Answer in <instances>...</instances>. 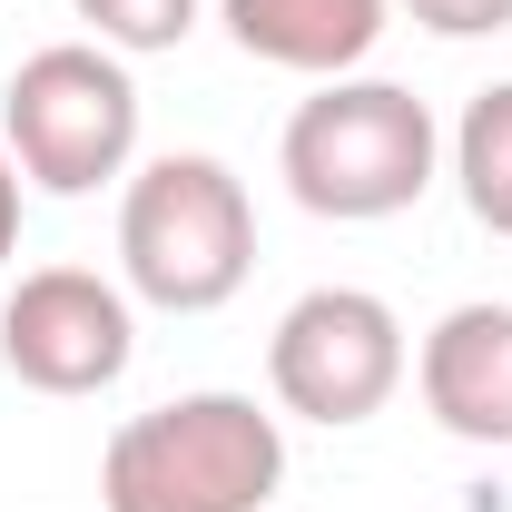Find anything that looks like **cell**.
Returning a JSON list of instances; mask_svg holds the SVG:
<instances>
[{"label": "cell", "mask_w": 512, "mask_h": 512, "mask_svg": "<svg viewBox=\"0 0 512 512\" xmlns=\"http://www.w3.org/2000/svg\"><path fill=\"white\" fill-rule=\"evenodd\" d=\"M276 483H286V424L227 384L128 414L99 453L109 512H266Z\"/></svg>", "instance_id": "obj_1"}, {"label": "cell", "mask_w": 512, "mask_h": 512, "mask_svg": "<svg viewBox=\"0 0 512 512\" xmlns=\"http://www.w3.org/2000/svg\"><path fill=\"white\" fill-rule=\"evenodd\" d=\"M276 168H286V197L306 217L375 227V217H404L434 188L444 128L404 79H316V99L276 138Z\"/></svg>", "instance_id": "obj_2"}, {"label": "cell", "mask_w": 512, "mask_h": 512, "mask_svg": "<svg viewBox=\"0 0 512 512\" xmlns=\"http://www.w3.org/2000/svg\"><path fill=\"white\" fill-rule=\"evenodd\" d=\"M256 266V207L227 158L168 148L119 188V276L158 316H217Z\"/></svg>", "instance_id": "obj_3"}, {"label": "cell", "mask_w": 512, "mask_h": 512, "mask_svg": "<svg viewBox=\"0 0 512 512\" xmlns=\"http://www.w3.org/2000/svg\"><path fill=\"white\" fill-rule=\"evenodd\" d=\"M0 148L40 197H89L138 158V79L99 40H50L0 89Z\"/></svg>", "instance_id": "obj_4"}, {"label": "cell", "mask_w": 512, "mask_h": 512, "mask_svg": "<svg viewBox=\"0 0 512 512\" xmlns=\"http://www.w3.org/2000/svg\"><path fill=\"white\" fill-rule=\"evenodd\" d=\"M404 316L384 306L375 286H306L276 335H266V384H276V404L286 414H306L325 434H345V424H365L394 404V384H404Z\"/></svg>", "instance_id": "obj_5"}, {"label": "cell", "mask_w": 512, "mask_h": 512, "mask_svg": "<svg viewBox=\"0 0 512 512\" xmlns=\"http://www.w3.org/2000/svg\"><path fill=\"white\" fill-rule=\"evenodd\" d=\"M128 355H138L128 286L89 276V266H30L0 296V365L30 394H109Z\"/></svg>", "instance_id": "obj_6"}, {"label": "cell", "mask_w": 512, "mask_h": 512, "mask_svg": "<svg viewBox=\"0 0 512 512\" xmlns=\"http://www.w3.org/2000/svg\"><path fill=\"white\" fill-rule=\"evenodd\" d=\"M414 384H424V414L453 444L503 453L512 444V306L473 296V306L434 316V335L414 345Z\"/></svg>", "instance_id": "obj_7"}, {"label": "cell", "mask_w": 512, "mask_h": 512, "mask_svg": "<svg viewBox=\"0 0 512 512\" xmlns=\"http://www.w3.org/2000/svg\"><path fill=\"white\" fill-rule=\"evenodd\" d=\"M227 40L266 69H296V79H355L375 60L394 0H217Z\"/></svg>", "instance_id": "obj_8"}, {"label": "cell", "mask_w": 512, "mask_h": 512, "mask_svg": "<svg viewBox=\"0 0 512 512\" xmlns=\"http://www.w3.org/2000/svg\"><path fill=\"white\" fill-rule=\"evenodd\" d=\"M453 188L473 207V227L512 237V79L463 99V119H453Z\"/></svg>", "instance_id": "obj_9"}, {"label": "cell", "mask_w": 512, "mask_h": 512, "mask_svg": "<svg viewBox=\"0 0 512 512\" xmlns=\"http://www.w3.org/2000/svg\"><path fill=\"white\" fill-rule=\"evenodd\" d=\"M69 10L89 20L99 50H119V60H158V50H178V40L197 30L207 0H69Z\"/></svg>", "instance_id": "obj_10"}, {"label": "cell", "mask_w": 512, "mask_h": 512, "mask_svg": "<svg viewBox=\"0 0 512 512\" xmlns=\"http://www.w3.org/2000/svg\"><path fill=\"white\" fill-rule=\"evenodd\" d=\"M394 10H414L434 40H493V30H512V0H394Z\"/></svg>", "instance_id": "obj_11"}, {"label": "cell", "mask_w": 512, "mask_h": 512, "mask_svg": "<svg viewBox=\"0 0 512 512\" xmlns=\"http://www.w3.org/2000/svg\"><path fill=\"white\" fill-rule=\"evenodd\" d=\"M20 188H30V178H20V168H10V148H0V266L20 256Z\"/></svg>", "instance_id": "obj_12"}]
</instances>
